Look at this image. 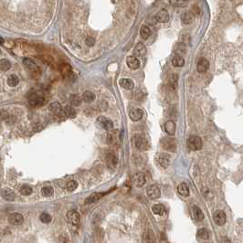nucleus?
I'll return each instance as SVG.
<instances>
[{
  "label": "nucleus",
  "mask_w": 243,
  "mask_h": 243,
  "mask_svg": "<svg viewBox=\"0 0 243 243\" xmlns=\"http://www.w3.org/2000/svg\"><path fill=\"white\" fill-rule=\"evenodd\" d=\"M135 145L140 151H146L149 148L148 141L142 135H136L135 137Z\"/></svg>",
  "instance_id": "obj_4"
},
{
  "label": "nucleus",
  "mask_w": 243,
  "mask_h": 243,
  "mask_svg": "<svg viewBox=\"0 0 243 243\" xmlns=\"http://www.w3.org/2000/svg\"><path fill=\"white\" fill-rule=\"evenodd\" d=\"M11 68V62L8 60L1 59L0 60V70L3 71H8Z\"/></svg>",
  "instance_id": "obj_36"
},
{
  "label": "nucleus",
  "mask_w": 243,
  "mask_h": 243,
  "mask_svg": "<svg viewBox=\"0 0 243 243\" xmlns=\"http://www.w3.org/2000/svg\"><path fill=\"white\" fill-rule=\"evenodd\" d=\"M158 162L163 167H167L170 163V156L166 153H161L158 156Z\"/></svg>",
  "instance_id": "obj_20"
},
{
  "label": "nucleus",
  "mask_w": 243,
  "mask_h": 243,
  "mask_svg": "<svg viewBox=\"0 0 243 243\" xmlns=\"http://www.w3.org/2000/svg\"><path fill=\"white\" fill-rule=\"evenodd\" d=\"M226 214L224 213V211L222 210H217L215 211L214 215H213V220L215 222L216 225L218 226H223L226 223Z\"/></svg>",
  "instance_id": "obj_7"
},
{
  "label": "nucleus",
  "mask_w": 243,
  "mask_h": 243,
  "mask_svg": "<svg viewBox=\"0 0 243 243\" xmlns=\"http://www.w3.org/2000/svg\"><path fill=\"white\" fill-rule=\"evenodd\" d=\"M61 72L63 75L64 78H70L71 76H72V69L69 64H61L60 67Z\"/></svg>",
  "instance_id": "obj_22"
},
{
  "label": "nucleus",
  "mask_w": 243,
  "mask_h": 243,
  "mask_svg": "<svg viewBox=\"0 0 243 243\" xmlns=\"http://www.w3.org/2000/svg\"><path fill=\"white\" fill-rule=\"evenodd\" d=\"M147 195L148 197L151 199H156L159 198L161 196V191L160 188L156 185H151L150 187H148L147 188Z\"/></svg>",
  "instance_id": "obj_8"
},
{
  "label": "nucleus",
  "mask_w": 243,
  "mask_h": 243,
  "mask_svg": "<svg viewBox=\"0 0 243 243\" xmlns=\"http://www.w3.org/2000/svg\"><path fill=\"white\" fill-rule=\"evenodd\" d=\"M197 235L198 238H200L202 240H208L209 239V232L206 230V229H200L198 230Z\"/></svg>",
  "instance_id": "obj_37"
},
{
  "label": "nucleus",
  "mask_w": 243,
  "mask_h": 243,
  "mask_svg": "<svg viewBox=\"0 0 243 243\" xmlns=\"http://www.w3.org/2000/svg\"><path fill=\"white\" fill-rule=\"evenodd\" d=\"M20 194L23 195V196H29L32 193V188L29 187V186H27V185H24L20 188Z\"/></svg>",
  "instance_id": "obj_39"
},
{
  "label": "nucleus",
  "mask_w": 243,
  "mask_h": 243,
  "mask_svg": "<svg viewBox=\"0 0 243 243\" xmlns=\"http://www.w3.org/2000/svg\"><path fill=\"white\" fill-rule=\"evenodd\" d=\"M209 68V62L207 59H200L198 62V71L200 72V73H205Z\"/></svg>",
  "instance_id": "obj_16"
},
{
  "label": "nucleus",
  "mask_w": 243,
  "mask_h": 243,
  "mask_svg": "<svg viewBox=\"0 0 243 243\" xmlns=\"http://www.w3.org/2000/svg\"><path fill=\"white\" fill-rule=\"evenodd\" d=\"M60 240H61L62 243H67V241H68L67 235H66V234H62V235H61V237H60Z\"/></svg>",
  "instance_id": "obj_45"
},
{
  "label": "nucleus",
  "mask_w": 243,
  "mask_h": 243,
  "mask_svg": "<svg viewBox=\"0 0 243 243\" xmlns=\"http://www.w3.org/2000/svg\"><path fill=\"white\" fill-rule=\"evenodd\" d=\"M70 102L73 106H80L82 103V99L78 94H71L70 96Z\"/></svg>",
  "instance_id": "obj_34"
},
{
  "label": "nucleus",
  "mask_w": 243,
  "mask_h": 243,
  "mask_svg": "<svg viewBox=\"0 0 243 243\" xmlns=\"http://www.w3.org/2000/svg\"><path fill=\"white\" fill-rule=\"evenodd\" d=\"M129 117L132 121L137 122L139 120H141L143 117V111L141 109H133L129 113Z\"/></svg>",
  "instance_id": "obj_19"
},
{
  "label": "nucleus",
  "mask_w": 243,
  "mask_h": 243,
  "mask_svg": "<svg viewBox=\"0 0 243 243\" xmlns=\"http://www.w3.org/2000/svg\"><path fill=\"white\" fill-rule=\"evenodd\" d=\"M177 191L179 193L181 196L183 197H188L189 195V188L187 186L186 183H182L178 186V188H177Z\"/></svg>",
  "instance_id": "obj_32"
},
{
  "label": "nucleus",
  "mask_w": 243,
  "mask_h": 243,
  "mask_svg": "<svg viewBox=\"0 0 243 243\" xmlns=\"http://www.w3.org/2000/svg\"><path fill=\"white\" fill-rule=\"evenodd\" d=\"M67 219L69 222L72 225H78L80 223L81 218H80V214L76 210H70L67 213Z\"/></svg>",
  "instance_id": "obj_10"
},
{
  "label": "nucleus",
  "mask_w": 243,
  "mask_h": 243,
  "mask_svg": "<svg viewBox=\"0 0 243 243\" xmlns=\"http://www.w3.org/2000/svg\"><path fill=\"white\" fill-rule=\"evenodd\" d=\"M77 188H78V183H77L76 181H74V180L69 181V182L67 183L66 188H67V190L69 191V192H72V191L75 190Z\"/></svg>",
  "instance_id": "obj_40"
},
{
  "label": "nucleus",
  "mask_w": 243,
  "mask_h": 243,
  "mask_svg": "<svg viewBox=\"0 0 243 243\" xmlns=\"http://www.w3.org/2000/svg\"><path fill=\"white\" fill-rule=\"evenodd\" d=\"M103 196V193H93L92 194L90 197H88L85 200V204H92V203H94L97 200H99Z\"/></svg>",
  "instance_id": "obj_31"
},
{
  "label": "nucleus",
  "mask_w": 243,
  "mask_h": 243,
  "mask_svg": "<svg viewBox=\"0 0 243 243\" xmlns=\"http://www.w3.org/2000/svg\"><path fill=\"white\" fill-rule=\"evenodd\" d=\"M96 124L101 129H103L105 131H111V130L114 129L113 121H111L109 118H107L105 116L98 117L97 120H96Z\"/></svg>",
  "instance_id": "obj_1"
},
{
  "label": "nucleus",
  "mask_w": 243,
  "mask_h": 243,
  "mask_svg": "<svg viewBox=\"0 0 243 243\" xmlns=\"http://www.w3.org/2000/svg\"><path fill=\"white\" fill-rule=\"evenodd\" d=\"M8 118V113L5 110L0 111V120H6Z\"/></svg>",
  "instance_id": "obj_44"
},
{
  "label": "nucleus",
  "mask_w": 243,
  "mask_h": 243,
  "mask_svg": "<svg viewBox=\"0 0 243 243\" xmlns=\"http://www.w3.org/2000/svg\"><path fill=\"white\" fill-rule=\"evenodd\" d=\"M222 243H230V239H228L227 237H223L222 238Z\"/></svg>",
  "instance_id": "obj_46"
},
{
  "label": "nucleus",
  "mask_w": 243,
  "mask_h": 243,
  "mask_svg": "<svg viewBox=\"0 0 243 243\" xmlns=\"http://www.w3.org/2000/svg\"><path fill=\"white\" fill-rule=\"evenodd\" d=\"M152 211L154 212V214H156V215L163 216L166 213V208L162 204H156L152 207Z\"/></svg>",
  "instance_id": "obj_29"
},
{
  "label": "nucleus",
  "mask_w": 243,
  "mask_h": 243,
  "mask_svg": "<svg viewBox=\"0 0 243 243\" xmlns=\"http://www.w3.org/2000/svg\"><path fill=\"white\" fill-rule=\"evenodd\" d=\"M85 43L87 46L89 47H92L94 44H95V40L92 38V37H87L86 40H85Z\"/></svg>",
  "instance_id": "obj_43"
},
{
  "label": "nucleus",
  "mask_w": 243,
  "mask_h": 243,
  "mask_svg": "<svg viewBox=\"0 0 243 243\" xmlns=\"http://www.w3.org/2000/svg\"><path fill=\"white\" fill-rule=\"evenodd\" d=\"M120 86L126 90H133L135 88V82L129 78H123L119 82Z\"/></svg>",
  "instance_id": "obj_18"
},
{
  "label": "nucleus",
  "mask_w": 243,
  "mask_h": 243,
  "mask_svg": "<svg viewBox=\"0 0 243 243\" xmlns=\"http://www.w3.org/2000/svg\"><path fill=\"white\" fill-rule=\"evenodd\" d=\"M53 192V188L51 187H44L42 188V189H41V194H42L43 197H45V198H49V197H50V196H52Z\"/></svg>",
  "instance_id": "obj_38"
},
{
  "label": "nucleus",
  "mask_w": 243,
  "mask_h": 243,
  "mask_svg": "<svg viewBox=\"0 0 243 243\" xmlns=\"http://www.w3.org/2000/svg\"><path fill=\"white\" fill-rule=\"evenodd\" d=\"M135 57H143L146 53V48L143 43H138L136 47L135 48Z\"/></svg>",
  "instance_id": "obj_24"
},
{
  "label": "nucleus",
  "mask_w": 243,
  "mask_h": 243,
  "mask_svg": "<svg viewBox=\"0 0 243 243\" xmlns=\"http://www.w3.org/2000/svg\"><path fill=\"white\" fill-rule=\"evenodd\" d=\"M133 181H134V184L135 185V187L137 188H142L145 184V177L143 173L141 172H138L136 173L134 177H133Z\"/></svg>",
  "instance_id": "obj_13"
},
{
  "label": "nucleus",
  "mask_w": 243,
  "mask_h": 243,
  "mask_svg": "<svg viewBox=\"0 0 243 243\" xmlns=\"http://www.w3.org/2000/svg\"><path fill=\"white\" fill-rule=\"evenodd\" d=\"M126 63L127 66L131 69V70H137L140 67V61L138 60L136 57L135 56H130L128 57L126 60Z\"/></svg>",
  "instance_id": "obj_14"
},
{
  "label": "nucleus",
  "mask_w": 243,
  "mask_h": 243,
  "mask_svg": "<svg viewBox=\"0 0 243 243\" xmlns=\"http://www.w3.org/2000/svg\"><path fill=\"white\" fill-rule=\"evenodd\" d=\"M172 64L175 66V67H183L184 64H185V60L179 56V55H177L173 58L172 60Z\"/></svg>",
  "instance_id": "obj_35"
},
{
  "label": "nucleus",
  "mask_w": 243,
  "mask_h": 243,
  "mask_svg": "<svg viewBox=\"0 0 243 243\" xmlns=\"http://www.w3.org/2000/svg\"><path fill=\"white\" fill-rule=\"evenodd\" d=\"M165 131L169 135H173L176 132V124L173 121H167L165 124Z\"/></svg>",
  "instance_id": "obj_26"
},
{
  "label": "nucleus",
  "mask_w": 243,
  "mask_h": 243,
  "mask_svg": "<svg viewBox=\"0 0 243 243\" xmlns=\"http://www.w3.org/2000/svg\"><path fill=\"white\" fill-rule=\"evenodd\" d=\"M170 4L173 6V7H176V8H182L184 7L185 5V2L183 0H170Z\"/></svg>",
  "instance_id": "obj_42"
},
{
  "label": "nucleus",
  "mask_w": 243,
  "mask_h": 243,
  "mask_svg": "<svg viewBox=\"0 0 243 243\" xmlns=\"http://www.w3.org/2000/svg\"><path fill=\"white\" fill-rule=\"evenodd\" d=\"M8 221L11 225L14 226H19L24 221V218L19 213H12L8 217Z\"/></svg>",
  "instance_id": "obj_9"
},
{
  "label": "nucleus",
  "mask_w": 243,
  "mask_h": 243,
  "mask_svg": "<svg viewBox=\"0 0 243 243\" xmlns=\"http://www.w3.org/2000/svg\"><path fill=\"white\" fill-rule=\"evenodd\" d=\"M193 19H194V17H193V14L190 12H184L181 16V20L186 25L192 23Z\"/></svg>",
  "instance_id": "obj_30"
},
{
  "label": "nucleus",
  "mask_w": 243,
  "mask_h": 243,
  "mask_svg": "<svg viewBox=\"0 0 243 243\" xmlns=\"http://www.w3.org/2000/svg\"><path fill=\"white\" fill-rule=\"evenodd\" d=\"M64 111V115L66 117H68V118H70V119H73L76 117V111H75V109H74L72 106L71 105H67L65 108L63 109Z\"/></svg>",
  "instance_id": "obj_27"
},
{
  "label": "nucleus",
  "mask_w": 243,
  "mask_h": 243,
  "mask_svg": "<svg viewBox=\"0 0 243 243\" xmlns=\"http://www.w3.org/2000/svg\"><path fill=\"white\" fill-rule=\"evenodd\" d=\"M153 33V29H151V27L149 26H146V25H144L142 26L141 29H140V35H141V38L144 39V40H147L148 38L151 36V34Z\"/></svg>",
  "instance_id": "obj_23"
},
{
  "label": "nucleus",
  "mask_w": 243,
  "mask_h": 243,
  "mask_svg": "<svg viewBox=\"0 0 243 243\" xmlns=\"http://www.w3.org/2000/svg\"><path fill=\"white\" fill-rule=\"evenodd\" d=\"M18 83H19V79H18V77L17 75L12 74V75H10V76L8 78V84L9 85L10 87H12V88L18 86Z\"/></svg>",
  "instance_id": "obj_33"
},
{
  "label": "nucleus",
  "mask_w": 243,
  "mask_h": 243,
  "mask_svg": "<svg viewBox=\"0 0 243 243\" xmlns=\"http://www.w3.org/2000/svg\"><path fill=\"white\" fill-rule=\"evenodd\" d=\"M50 112L52 113L53 114H55L56 116L61 117V118L65 116L64 115L63 108H62V106L61 105V103H58V102L51 103L50 105Z\"/></svg>",
  "instance_id": "obj_6"
},
{
  "label": "nucleus",
  "mask_w": 243,
  "mask_h": 243,
  "mask_svg": "<svg viewBox=\"0 0 243 243\" xmlns=\"http://www.w3.org/2000/svg\"><path fill=\"white\" fill-rule=\"evenodd\" d=\"M161 145L166 151L169 152H176L177 150V144L174 139L170 137H165L161 140Z\"/></svg>",
  "instance_id": "obj_3"
},
{
  "label": "nucleus",
  "mask_w": 243,
  "mask_h": 243,
  "mask_svg": "<svg viewBox=\"0 0 243 243\" xmlns=\"http://www.w3.org/2000/svg\"><path fill=\"white\" fill-rule=\"evenodd\" d=\"M191 216L193 218V219L197 220V221H201L204 219V214L200 209L198 206H193L191 209Z\"/></svg>",
  "instance_id": "obj_12"
},
{
  "label": "nucleus",
  "mask_w": 243,
  "mask_h": 243,
  "mask_svg": "<svg viewBox=\"0 0 243 243\" xmlns=\"http://www.w3.org/2000/svg\"><path fill=\"white\" fill-rule=\"evenodd\" d=\"M0 43H4V40H3V38H1V37H0Z\"/></svg>",
  "instance_id": "obj_47"
},
{
  "label": "nucleus",
  "mask_w": 243,
  "mask_h": 243,
  "mask_svg": "<svg viewBox=\"0 0 243 243\" xmlns=\"http://www.w3.org/2000/svg\"><path fill=\"white\" fill-rule=\"evenodd\" d=\"M143 243H156V235L152 230H146L143 235Z\"/></svg>",
  "instance_id": "obj_17"
},
{
  "label": "nucleus",
  "mask_w": 243,
  "mask_h": 243,
  "mask_svg": "<svg viewBox=\"0 0 243 243\" xmlns=\"http://www.w3.org/2000/svg\"><path fill=\"white\" fill-rule=\"evenodd\" d=\"M45 99L38 93H31L29 97V103L32 107H40L44 104Z\"/></svg>",
  "instance_id": "obj_5"
},
{
  "label": "nucleus",
  "mask_w": 243,
  "mask_h": 243,
  "mask_svg": "<svg viewBox=\"0 0 243 243\" xmlns=\"http://www.w3.org/2000/svg\"><path fill=\"white\" fill-rule=\"evenodd\" d=\"M105 162L109 168H114L116 166L117 162H118L117 156L113 153H108L105 156Z\"/></svg>",
  "instance_id": "obj_11"
},
{
  "label": "nucleus",
  "mask_w": 243,
  "mask_h": 243,
  "mask_svg": "<svg viewBox=\"0 0 243 243\" xmlns=\"http://www.w3.org/2000/svg\"><path fill=\"white\" fill-rule=\"evenodd\" d=\"M156 20L160 23H166L169 21V14L166 9H162L156 15Z\"/></svg>",
  "instance_id": "obj_21"
},
{
  "label": "nucleus",
  "mask_w": 243,
  "mask_h": 243,
  "mask_svg": "<svg viewBox=\"0 0 243 243\" xmlns=\"http://www.w3.org/2000/svg\"><path fill=\"white\" fill-rule=\"evenodd\" d=\"M1 195H2V198L8 201H14L16 198V195H15L14 191L10 188H3L1 191Z\"/></svg>",
  "instance_id": "obj_15"
},
{
  "label": "nucleus",
  "mask_w": 243,
  "mask_h": 243,
  "mask_svg": "<svg viewBox=\"0 0 243 243\" xmlns=\"http://www.w3.org/2000/svg\"><path fill=\"white\" fill-rule=\"evenodd\" d=\"M183 1H184V2H186V1H188V0H183Z\"/></svg>",
  "instance_id": "obj_48"
},
{
  "label": "nucleus",
  "mask_w": 243,
  "mask_h": 243,
  "mask_svg": "<svg viewBox=\"0 0 243 243\" xmlns=\"http://www.w3.org/2000/svg\"><path fill=\"white\" fill-rule=\"evenodd\" d=\"M40 221L43 222V223H50V222L51 221V219H52L51 216L50 214H48V213H42L40 215Z\"/></svg>",
  "instance_id": "obj_41"
},
{
  "label": "nucleus",
  "mask_w": 243,
  "mask_h": 243,
  "mask_svg": "<svg viewBox=\"0 0 243 243\" xmlns=\"http://www.w3.org/2000/svg\"><path fill=\"white\" fill-rule=\"evenodd\" d=\"M188 146L190 150L193 151H198L202 148V140L200 137L192 135L188 139Z\"/></svg>",
  "instance_id": "obj_2"
},
{
  "label": "nucleus",
  "mask_w": 243,
  "mask_h": 243,
  "mask_svg": "<svg viewBox=\"0 0 243 243\" xmlns=\"http://www.w3.org/2000/svg\"><path fill=\"white\" fill-rule=\"evenodd\" d=\"M95 98V94H94L92 92H91V91H86V92H84L83 94H82V101L85 102V103H90L94 102Z\"/></svg>",
  "instance_id": "obj_25"
},
{
  "label": "nucleus",
  "mask_w": 243,
  "mask_h": 243,
  "mask_svg": "<svg viewBox=\"0 0 243 243\" xmlns=\"http://www.w3.org/2000/svg\"><path fill=\"white\" fill-rule=\"evenodd\" d=\"M23 64L25 65L26 68H28V69L30 70V71H35V70L38 69V66H37L36 62H35L33 60L29 59V58H25V59H23Z\"/></svg>",
  "instance_id": "obj_28"
}]
</instances>
